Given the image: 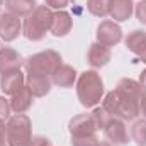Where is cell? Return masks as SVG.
Listing matches in <instances>:
<instances>
[{
    "label": "cell",
    "mask_w": 146,
    "mask_h": 146,
    "mask_svg": "<svg viewBox=\"0 0 146 146\" xmlns=\"http://www.w3.org/2000/svg\"><path fill=\"white\" fill-rule=\"evenodd\" d=\"M26 87L29 88V92L33 94V97H46L51 92L53 82H51V76L27 73V76H26Z\"/></svg>",
    "instance_id": "8fae6325"
},
{
    "label": "cell",
    "mask_w": 146,
    "mask_h": 146,
    "mask_svg": "<svg viewBox=\"0 0 146 146\" xmlns=\"http://www.w3.org/2000/svg\"><path fill=\"white\" fill-rule=\"evenodd\" d=\"M33 94L29 92L27 87H22L17 94H14L10 97V107H12V112L15 114H26L27 110L31 109L33 106Z\"/></svg>",
    "instance_id": "ac0fdd59"
},
{
    "label": "cell",
    "mask_w": 146,
    "mask_h": 146,
    "mask_svg": "<svg viewBox=\"0 0 146 146\" xmlns=\"http://www.w3.org/2000/svg\"><path fill=\"white\" fill-rule=\"evenodd\" d=\"M139 114L146 119V90L143 88L141 95H139Z\"/></svg>",
    "instance_id": "83f0119b"
},
{
    "label": "cell",
    "mask_w": 146,
    "mask_h": 146,
    "mask_svg": "<svg viewBox=\"0 0 146 146\" xmlns=\"http://www.w3.org/2000/svg\"><path fill=\"white\" fill-rule=\"evenodd\" d=\"M76 78H78L76 70L73 66H70V65H65V63L51 75L53 85L61 87V88H70V87H73L76 83Z\"/></svg>",
    "instance_id": "e0dca14e"
},
{
    "label": "cell",
    "mask_w": 146,
    "mask_h": 146,
    "mask_svg": "<svg viewBox=\"0 0 146 146\" xmlns=\"http://www.w3.org/2000/svg\"><path fill=\"white\" fill-rule=\"evenodd\" d=\"M126 48L134 53L143 63H146V33L145 31H133L124 39Z\"/></svg>",
    "instance_id": "2e32d148"
},
{
    "label": "cell",
    "mask_w": 146,
    "mask_h": 146,
    "mask_svg": "<svg viewBox=\"0 0 146 146\" xmlns=\"http://www.w3.org/2000/svg\"><path fill=\"white\" fill-rule=\"evenodd\" d=\"M95 36H97V42H100L107 48H112L122 41V29L114 21H102L97 27Z\"/></svg>",
    "instance_id": "52a82bcc"
},
{
    "label": "cell",
    "mask_w": 146,
    "mask_h": 146,
    "mask_svg": "<svg viewBox=\"0 0 146 146\" xmlns=\"http://www.w3.org/2000/svg\"><path fill=\"white\" fill-rule=\"evenodd\" d=\"M68 3L70 0H44V5L49 7L51 10H63Z\"/></svg>",
    "instance_id": "484cf974"
},
{
    "label": "cell",
    "mask_w": 146,
    "mask_h": 146,
    "mask_svg": "<svg viewBox=\"0 0 146 146\" xmlns=\"http://www.w3.org/2000/svg\"><path fill=\"white\" fill-rule=\"evenodd\" d=\"M131 139L138 146H146V119L134 121L131 127Z\"/></svg>",
    "instance_id": "44dd1931"
},
{
    "label": "cell",
    "mask_w": 146,
    "mask_h": 146,
    "mask_svg": "<svg viewBox=\"0 0 146 146\" xmlns=\"http://www.w3.org/2000/svg\"><path fill=\"white\" fill-rule=\"evenodd\" d=\"M97 136H72V146H95Z\"/></svg>",
    "instance_id": "603a6c76"
},
{
    "label": "cell",
    "mask_w": 146,
    "mask_h": 146,
    "mask_svg": "<svg viewBox=\"0 0 146 146\" xmlns=\"http://www.w3.org/2000/svg\"><path fill=\"white\" fill-rule=\"evenodd\" d=\"M139 85L146 90V68L141 72V75H139Z\"/></svg>",
    "instance_id": "f546056e"
},
{
    "label": "cell",
    "mask_w": 146,
    "mask_h": 146,
    "mask_svg": "<svg viewBox=\"0 0 146 146\" xmlns=\"http://www.w3.org/2000/svg\"><path fill=\"white\" fill-rule=\"evenodd\" d=\"M68 131L72 136H97V124L90 114H78L68 122Z\"/></svg>",
    "instance_id": "ba28073f"
},
{
    "label": "cell",
    "mask_w": 146,
    "mask_h": 146,
    "mask_svg": "<svg viewBox=\"0 0 146 146\" xmlns=\"http://www.w3.org/2000/svg\"><path fill=\"white\" fill-rule=\"evenodd\" d=\"M92 117H94V121H95V124H97V129L99 131H104V127H106V124H107V121H109V114L104 110V107L100 106V107H95V109L92 110Z\"/></svg>",
    "instance_id": "7402d4cb"
},
{
    "label": "cell",
    "mask_w": 146,
    "mask_h": 146,
    "mask_svg": "<svg viewBox=\"0 0 146 146\" xmlns=\"http://www.w3.org/2000/svg\"><path fill=\"white\" fill-rule=\"evenodd\" d=\"M3 3H5V0H0V7H2V5H3Z\"/></svg>",
    "instance_id": "1f68e13d"
},
{
    "label": "cell",
    "mask_w": 146,
    "mask_h": 146,
    "mask_svg": "<svg viewBox=\"0 0 146 146\" xmlns=\"http://www.w3.org/2000/svg\"><path fill=\"white\" fill-rule=\"evenodd\" d=\"M134 14H136V19L146 26V0H139L134 5Z\"/></svg>",
    "instance_id": "d4e9b609"
},
{
    "label": "cell",
    "mask_w": 146,
    "mask_h": 146,
    "mask_svg": "<svg viewBox=\"0 0 146 146\" xmlns=\"http://www.w3.org/2000/svg\"><path fill=\"white\" fill-rule=\"evenodd\" d=\"M22 87H26V75L22 73V70H12L0 75V90L5 95L12 97Z\"/></svg>",
    "instance_id": "30bf717a"
},
{
    "label": "cell",
    "mask_w": 146,
    "mask_h": 146,
    "mask_svg": "<svg viewBox=\"0 0 146 146\" xmlns=\"http://www.w3.org/2000/svg\"><path fill=\"white\" fill-rule=\"evenodd\" d=\"M37 7L36 0H5L7 12L17 15V17H27L33 14V10Z\"/></svg>",
    "instance_id": "d6986e66"
},
{
    "label": "cell",
    "mask_w": 146,
    "mask_h": 146,
    "mask_svg": "<svg viewBox=\"0 0 146 146\" xmlns=\"http://www.w3.org/2000/svg\"><path fill=\"white\" fill-rule=\"evenodd\" d=\"M5 139L9 146H29L33 139V122L26 114H14L5 124Z\"/></svg>",
    "instance_id": "277c9868"
},
{
    "label": "cell",
    "mask_w": 146,
    "mask_h": 146,
    "mask_svg": "<svg viewBox=\"0 0 146 146\" xmlns=\"http://www.w3.org/2000/svg\"><path fill=\"white\" fill-rule=\"evenodd\" d=\"M112 58L110 48L100 44V42H94L90 44V49L87 53V61L92 68H104Z\"/></svg>",
    "instance_id": "7c38bea8"
},
{
    "label": "cell",
    "mask_w": 146,
    "mask_h": 146,
    "mask_svg": "<svg viewBox=\"0 0 146 146\" xmlns=\"http://www.w3.org/2000/svg\"><path fill=\"white\" fill-rule=\"evenodd\" d=\"M104 94V80L95 70H87L76 78V97L83 107H97L102 102Z\"/></svg>",
    "instance_id": "7a4b0ae2"
},
{
    "label": "cell",
    "mask_w": 146,
    "mask_h": 146,
    "mask_svg": "<svg viewBox=\"0 0 146 146\" xmlns=\"http://www.w3.org/2000/svg\"><path fill=\"white\" fill-rule=\"evenodd\" d=\"M53 10L46 5H37L33 10V14H29L24 22H22V34L29 41H42L46 33H49L51 29V22H53Z\"/></svg>",
    "instance_id": "3957f363"
},
{
    "label": "cell",
    "mask_w": 146,
    "mask_h": 146,
    "mask_svg": "<svg viewBox=\"0 0 146 146\" xmlns=\"http://www.w3.org/2000/svg\"><path fill=\"white\" fill-rule=\"evenodd\" d=\"M104 134H106L107 141L112 143L114 146H124L129 143V134H127L126 122L119 117L110 115L106 127H104Z\"/></svg>",
    "instance_id": "8992f818"
},
{
    "label": "cell",
    "mask_w": 146,
    "mask_h": 146,
    "mask_svg": "<svg viewBox=\"0 0 146 146\" xmlns=\"http://www.w3.org/2000/svg\"><path fill=\"white\" fill-rule=\"evenodd\" d=\"M29 146H53V145H51V141H49L48 138H44V136H33Z\"/></svg>",
    "instance_id": "4316f807"
},
{
    "label": "cell",
    "mask_w": 146,
    "mask_h": 146,
    "mask_svg": "<svg viewBox=\"0 0 146 146\" xmlns=\"http://www.w3.org/2000/svg\"><path fill=\"white\" fill-rule=\"evenodd\" d=\"M143 92V87L139 82L133 78H122L119 80L117 87L110 90L102 99L104 110L112 115L119 117L122 121H136L139 114V95Z\"/></svg>",
    "instance_id": "6da1fadb"
},
{
    "label": "cell",
    "mask_w": 146,
    "mask_h": 146,
    "mask_svg": "<svg viewBox=\"0 0 146 146\" xmlns=\"http://www.w3.org/2000/svg\"><path fill=\"white\" fill-rule=\"evenodd\" d=\"M73 27V19L66 10H56L53 14V22H51V29L49 33L54 37H65L70 34Z\"/></svg>",
    "instance_id": "5bb4252c"
},
{
    "label": "cell",
    "mask_w": 146,
    "mask_h": 146,
    "mask_svg": "<svg viewBox=\"0 0 146 146\" xmlns=\"http://www.w3.org/2000/svg\"><path fill=\"white\" fill-rule=\"evenodd\" d=\"M22 65H24V61L15 49H12L9 46L0 48V75L12 72V70H21Z\"/></svg>",
    "instance_id": "9a60e30c"
},
{
    "label": "cell",
    "mask_w": 146,
    "mask_h": 146,
    "mask_svg": "<svg viewBox=\"0 0 146 146\" xmlns=\"http://www.w3.org/2000/svg\"><path fill=\"white\" fill-rule=\"evenodd\" d=\"M0 15H2V14H0Z\"/></svg>",
    "instance_id": "d6a6232c"
},
{
    "label": "cell",
    "mask_w": 146,
    "mask_h": 146,
    "mask_svg": "<svg viewBox=\"0 0 146 146\" xmlns=\"http://www.w3.org/2000/svg\"><path fill=\"white\" fill-rule=\"evenodd\" d=\"M95 146H114V145H112V143H109V141H99Z\"/></svg>",
    "instance_id": "4dcf8cb0"
},
{
    "label": "cell",
    "mask_w": 146,
    "mask_h": 146,
    "mask_svg": "<svg viewBox=\"0 0 146 146\" xmlns=\"http://www.w3.org/2000/svg\"><path fill=\"white\" fill-rule=\"evenodd\" d=\"M134 12L133 0H109V17L114 22H126Z\"/></svg>",
    "instance_id": "4fadbf2b"
},
{
    "label": "cell",
    "mask_w": 146,
    "mask_h": 146,
    "mask_svg": "<svg viewBox=\"0 0 146 146\" xmlns=\"http://www.w3.org/2000/svg\"><path fill=\"white\" fill-rule=\"evenodd\" d=\"M87 10L94 17H107L109 15V0H87Z\"/></svg>",
    "instance_id": "ffe728a7"
},
{
    "label": "cell",
    "mask_w": 146,
    "mask_h": 146,
    "mask_svg": "<svg viewBox=\"0 0 146 146\" xmlns=\"http://www.w3.org/2000/svg\"><path fill=\"white\" fill-rule=\"evenodd\" d=\"M61 65H63L61 54L56 53L54 49H46V51L36 53V54L29 56L26 60V63H24L27 73L46 75V76H51Z\"/></svg>",
    "instance_id": "5b68a950"
},
{
    "label": "cell",
    "mask_w": 146,
    "mask_h": 146,
    "mask_svg": "<svg viewBox=\"0 0 146 146\" xmlns=\"http://www.w3.org/2000/svg\"><path fill=\"white\" fill-rule=\"evenodd\" d=\"M22 33V22H21V17L10 14V12H5L0 15V39L5 41V42H12L15 41L19 34Z\"/></svg>",
    "instance_id": "9c48e42d"
},
{
    "label": "cell",
    "mask_w": 146,
    "mask_h": 146,
    "mask_svg": "<svg viewBox=\"0 0 146 146\" xmlns=\"http://www.w3.org/2000/svg\"><path fill=\"white\" fill-rule=\"evenodd\" d=\"M7 145V139H5V121L0 119V146Z\"/></svg>",
    "instance_id": "f1b7e54d"
},
{
    "label": "cell",
    "mask_w": 146,
    "mask_h": 146,
    "mask_svg": "<svg viewBox=\"0 0 146 146\" xmlns=\"http://www.w3.org/2000/svg\"><path fill=\"white\" fill-rule=\"evenodd\" d=\"M10 112H12L10 100H7L3 95H0V119H2V121H9Z\"/></svg>",
    "instance_id": "cb8c5ba5"
}]
</instances>
